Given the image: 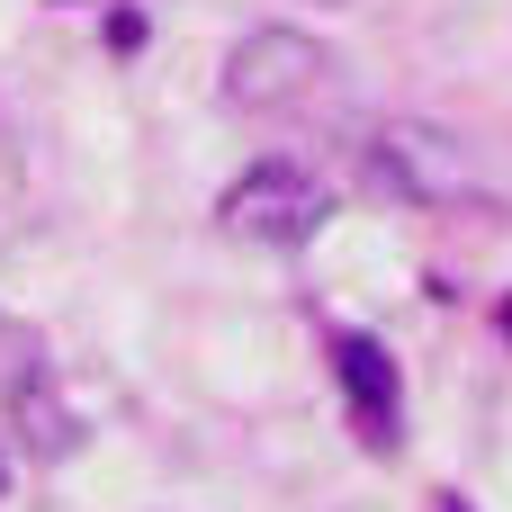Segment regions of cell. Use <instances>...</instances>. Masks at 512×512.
Masks as SVG:
<instances>
[{"label": "cell", "instance_id": "obj_1", "mask_svg": "<svg viewBox=\"0 0 512 512\" xmlns=\"http://www.w3.org/2000/svg\"><path fill=\"white\" fill-rule=\"evenodd\" d=\"M324 216H333V198H324V180L297 171V162H252V171L225 189V207H216V225H225L234 243H261V252L315 243Z\"/></svg>", "mask_w": 512, "mask_h": 512}, {"label": "cell", "instance_id": "obj_2", "mask_svg": "<svg viewBox=\"0 0 512 512\" xmlns=\"http://www.w3.org/2000/svg\"><path fill=\"white\" fill-rule=\"evenodd\" d=\"M360 180L378 189V198H396V207H441V198H459L468 189V153L441 135V126H378L369 135V153H360Z\"/></svg>", "mask_w": 512, "mask_h": 512}, {"label": "cell", "instance_id": "obj_3", "mask_svg": "<svg viewBox=\"0 0 512 512\" xmlns=\"http://www.w3.org/2000/svg\"><path fill=\"white\" fill-rule=\"evenodd\" d=\"M324 81V45L297 27H243L225 54V99L234 108H288Z\"/></svg>", "mask_w": 512, "mask_h": 512}, {"label": "cell", "instance_id": "obj_4", "mask_svg": "<svg viewBox=\"0 0 512 512\" xmlns=\"http://www.w3.org/2000/svg\"><path fill=\"white\" fill-rule=\"evenodd\" d=\"M333 378H342V405H351L360 441H396V360L369 333H342L333 342Z\"/></svg>", "mask_w": 512, "mask_h": 512}, {"label": "cell", "instance_id": "obj_5", "mask_svg": "<svg viewBox=\"0 0 512 512\" xmlns=\"http://www.w3.org/2000/svg\"><path fill=\"white\" fill-rule=\"evenodd\" d=\"M0 405H9V423H18V441H27V459H72V450H81V414H72V396L54 387V369L27 378V387L0 396Z\"/></svg>", "mask_w": 512, "mask_h": 512}, {"label": "cell", "instance_id": "obj_6", "mask_svg": "<svg viewBox=\"0 0 512 512\" xmlns=\"http://www.w3.org/2000/svg\"><path fill=\"white\" fill-rule=\"evenodd\" d=\"M27 378H45V342H36V324L0 315V396H18Z\"/></svg>", "mask_w": 512, "mask_h": 512}, {"label": "cell", "instance_id": "obj_7", "mask_svg": "<svg viewBox=\"0 0 512 512\" xmlns=\"http://www.w3.org/2000/svg\"><path fill=\"white\" fill-rule=\"evenodd\" d=\"M0 495H9V459H0Z\"/></svg>", "mask_w": 512, "mask_h": 512}, {"label": "cell", "instance_id": "obj_8", "mask_svg": "<svg viewBox=\"0 0 512 512\" xmlns=\"http://www.w3.org/2000/svg\"><path fill=\"white\" fill-rule=\"evenodd\" d=\"M315 9H342V0H315Z\"/></svg>", "mask_w": 512, "mask_h": 512}, {"label": "cell", "instance_id": "obj_9", "mask_svg": "<svg viewBox=\"0 0 512 512\" xmlns=\"http://www.w3.org/2000/svg\"><path fill=\"white\" fill-rule=\"evenodd\" d=\"M441 512H468V504H441Z\"/></svg>", "mask_w": 512, "mask_h": 512}]
</instances>
